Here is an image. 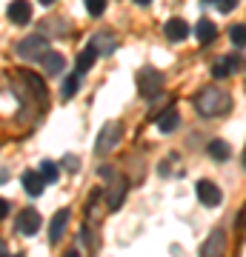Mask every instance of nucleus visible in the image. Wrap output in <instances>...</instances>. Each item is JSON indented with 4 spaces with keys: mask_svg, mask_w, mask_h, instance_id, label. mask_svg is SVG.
Wrapping results in <instances>:
<instances>
[{
    "mask_svg": "<svg viewBox=\"0 0 246 257\" xmlns=\"http://www.w3.org/2000/svg\"><path fill=\"white\" fill-rule=\"evenodd\" d=\"M20 183H23V189H26L29 197H40L46 189V180L40 172H35V169H29V172H23V177H20Z\"/></svg>",
    "mask_w": 246,
    "mask_h": 257,
    "instance_id": "7",
    "label": "nucleus"
},
{
    "mask_svg": "<svg viewBox=\"0 0 246 257\" xmlns=\"http://www.w3.org/2000/svg\"><path fill=\"white\" fill-rule=\"evenodd\" d=\"M0 251H3V243H0Z\"/></svg>",
    "mask_w": 246,
    "mask_h": 257,
    "instance_id": "32",
    "label": "nucleus"
},
{
    "mask_svg": "<svg viewBox=\"0 0 246 257\" xmlns=\"http://www.w3.org/2000/svg\"><path fill=\"white\" fill-rule=\"evenodd\" d=\"M229 40H232L237 49H243L246 46V23H235V26L229 29Z\"/></svg>",
    "mask_w": 246,
    "mask_h": 257,
    "instance_id": "18",
    "label": "nucleus"
},
{
    "mask_svg": "<svg viewBox=\"0 0 246 257\" xmlns=\"http://www.w3.org/2000/svg\"><path fill=\"white\" fill-rule=\"evenodd\" d=\"M77 86H80V72L66 74V80H63V97H66V100H69V97H74Z\"/></svg>",
    "mask_w": 246,
    "mask_h": 257,
    "instance_id": "19",
    "label": "nucleus"
},
{
    "mask_svg": "<svg viewBox=\"0 0 246 257\" xmlns=\"http://www.w3.org/2000/svg\"><path fill=\"white\" fill-rule=\"evenodd\" d=\"M69 214H72L69 209H60L55 217H52V223H49V240H52V243H57V240L63 237L66 226H69Z\"/></svg>",
    "mask_w": 246,
    "mask_h": 257,
    "instance_id": "10",
    "label": "nucleus"
},
{
    "mask_svg": "<svg viewBox=\"0 0 246 257\" xmlns=\"http://www.w3.org/2000/svg\"><path fill=\"white\" fill-rule=\"evenodd\" d=\"M223 60H226V63H229V69H232V72H237V69L243 66V60H240V55H226V57H223Z\"/></svg>",
    "mask_w": 246,
    "mask_h": 257,
    "instance_id": "23",
    "label": "nucleus"
},
{
    "mask_svg": "<svg viewBox=\"0 0 246 257\" xmlns=\"http://www.w3.org/2000/svg\"><path fill=\"white\" fill-rule=\"evenodd\" d=\"M232 74V69H229L226 60H218V63L212 66V77H218V80H223V77H229Z\"/></svg>",
    "mask_w": 246,
    "mask_h": 257,
    "instance_id": "22",
    "label": "nucleus"
},
{
    "mask_svg": "<svg viewBox=\"0 0 246 257\" xmlns=\"http://www.w3.org/2000/svg\"><path fill=\"white\" fill-rule=\"evenodd\" d=\"M15 52H18L23 60H37V57H43V52H46V37L29 35L26 40H20V43H18Z\"/></svg>",
    "mask_w": 246,
    "mask_h": 257,
    "instance_id": "4",
    "label": "nucleus"
},
{
    "mask_svg": "<svg viewBox=\"0 0 246 257\" xmlns=\"http://www.w3.org/2000/svg\"><path fill=\"white\" fill-rule=\"evenodd\" d=\"M6 214H9V200H3V197H0V220H3Z\"/></svg>",
    "mask_w": 246,
    "mask_h": 257,
    "instance_id": "26",
    "label": "nucleus"
},
{
    "mask_svg": "<svg viewBox=\"0 0 246 257\" xmlns=\"http://www.w3.org/2000/svg\"><path fill=\"white\" fill-rule=\"evenodd\" d=\"M0 257H12V254H3V251H0ZM15 257H23V254H15Z\"/></svg>",
    "mask_w": 246,
    "mask_h": 257,
    "instance_id": "30",
    "label": "nucleus"
},
{
    "mask_svg": "<svg viewBox=\"0 0 246 257\" xmlns=\"http://www.w3.org/2000/svg\"><path fill=\"white\" fill-rule=\"evenodd\" d=\"M237 229H246V206L237 211Z\"/></svg>",
    "mask_w": 246,
    "mask_h": 257,
    "instance_id": "25",
    "label": "nucleus"
},
{
    "mask_svg": "<svg viewBox=\"0 0 246 257\" xmlns=\"http://www.w3.org/2000/svg\"><path fill=\"white\" fill-rule=\"evenodd\" d=\"M163 32H166V37H169L172 43H181V40H186V37H189V26H186V20H181V18L166 20Z\"/></svg>",
    "mask_w": 246,
    "mask_h": 257,
    "instance_id": "11",
    "label": "nucleus"
},
{
    "mask_svg": "<svg viewBox=\"0 0 246 257\" xmlns=\"http://www.w3.org/2000/svg\"><path fill=\"white\" fill-rule=\"evenodd\" d=\"M137 6H149V3H152V0H135Z\"/></svg>",
    "mask_w": 246,
    "mask_h": 257,
    "instance_id": "28",
    "label": "nucleus"
},
{
    "mask_svg": "<svg viewBox=\"0 0 246 257\" xmlns=\"http://www.w3.org/2000/svg\"><path fill=\"white\" fill-rule=\"evenodd\" d=\"M195 109L203 117H218V114L232 109V97L223 89H218V86H206V89H201L195 94Z\"/></svg>",
    "mask_w": 246,
    "mask_h": 257,
    "instance_id": "1",
    "label": "nucleus"
},
{
    "mask_svg": "<svg viewBox=\"0 0 246 257\" xmlns=\"http://www.w3.org/2000/svg\"><path fill=\"white\" fill-rule=\"evenodd\" d=\"M229 155H232V149H229L226 140H212L209 143V157L212 160H229Z\"/></svg>",
    "mask_w": 246,
    "mask_h": 257,
    "instance_id": "16",
    "label": "nucleus"
},
{
    "mask_svg": "<svg viewBox=\"0 0 246 257\" xmlns=\"http://www.w3.org/2000/svg\"><path fill=\"white\" fill-rule=\"evenodd\" d=\"M40 63H43V69L49 74H60L66 69V60H63V55L60 52H52V49H46L43 52V57H40Z\"/></svg>",
    "mask_w": 246,
    "mask_h": 257,
    "instance_id": "12",
    "label": "nucleus"
},
{
    "mask_svg": "<svg viewBox=\"0 0 246 257\" xmlns=\"http://www.w3.org/2000/svg\"><path fill=\"white\" fill-rule=\"evenodd\" d=\"M215 3H218V9L223 12V15H226V12H232L237 6V0H215Z\"/></svg>",
    "mask_w": 246,
    "mask_h": 257,
    "instance_id": "24",
    "label": "nucleus"
},
{
    "mask_svg": "<svg viewBox=\"0 0 246 257\" xmlns=\"http://www.w3.org/2000/svg\"><path fill=\"white\" fill-rule=\"evenodd\" d=\"M195 37H198V43L209 46V43H215V37H218V26H215L212 20H198V26H195Z\"/></svg>",
    "mask_w": 246,
    "mask_h": 257,
    "instance_id": "13",
    "label": "nucleus"
},
{
    "mask_svg": "<svg viewBox=\"0 0 246 257\" xmlns=\"http://www.w3.org/2000/svg\"><path fill=\"white\" fill-rule=\"evenodd\" d=\"M178 126H181V114H178V109H175V106H169L163 114H157V128H160L163 135L175 132Z\"/></svg>",
    "mask_w": 246,
    "mask_h": 257,
    "instance_id": "14",
    "label": "nucleus"
},
{
    "mask_svg": "<svg viewBox=\"0 0 246 257\" xmlns=\"http://www.w3.org/2000/svg\"><path fill=\"white\" fill-rule=\"evenodd\" d=\"M126 189H129V183L123 180V177H118V180H115V186H112L109 209H118V206H120V200H123V194H126Z\"/></svg>",
    "mask_w": 246,
    "mask_h": 257,
    "instance_id": "17",
    "label": "nucleus"
},
{
    "mask_svg": "<svg viewBox=\"0 0 246 257\" xmlns=\"http://www.w3.org/2000/svg\"><path fill=\"white\" fill-rule=\"evenodd\" d=\"M63 257H80V254H77V248H69V251H66Z\"/></svg>",
    "mask_w": 246,
    "mask_h": 257,
    "instance_id": "27",
    "label": "nucleus"
},
{
    "mask_svg": "<svg viewBox=\"0 0 246 257\" xmlns=\"http://www.w3.org/2000/svg\"><path fill=\"white\" fill-rule=\"evenodd\" d=\"M40 3H43V6H52V3H55V0H40Z\"/></svg>",
    "mask_w": 246,
    "mask_h": 257,
    "instance_id": "29",
    "label": "nucleus"
},
{
    "mask_svg": "<svg viewBox=\"0 0 246 257\" xmlns=\"http://www.w3.org/2000/svg\"><path fill=\"white\" fill-rule=\"evenodd\" d=\"M9 20L15 23V26H26L29 20H32V3L29 0H15V3H9Z\"/></svg>",
    "mask_w": 246,
    "mask_h": 257,
    "instance_id": "6",
    "label": "nucleus"
},
{
    "mask_svg": "<svg viewBox=\"0 0 246 257\" xmlns=\"http://www.w3.org/2000/svg\"><path fill=\"white\" fill-rule=\"evenodd\" d=\"M120 138H123V126H120L118 120L106 123V126L101 128V135H98V143H95V155L103 157L106 152H112V149L120 143Z\"/></svg>",
    "mask_w": 246,
    "mask_h": 257,
    "instance_id": "2",
    "label": "nucleus"
},
{
    "mask_svg": "<svg viewBox=\"0 0 246 257\" xmlns=\"http://www.w3.org/2000/svg\"><path fill=\"white\" fill-rule=\"evenodd\" d=\"M37 172L43 175V180H46V183H55V180H57V175H60V172H57V163H52V160H43Z\"/></svg>",
    "mask_w": 246,
    "mask_h": 257,
    "instance_id": "20",
    "label": "nucleus"
},
{
    "mask_svg": "<svg viewBox=\"0 0 246 257\" xmlns=\"http://www.w3.org/2000/svg\"><path fill=\"white\" fill-rule=\"evenodd\" d=\"M160 89H163V74L157 69H140L137 72V92L143 97H155Z\"/></svg>",
    "mask_w": 246,
    "mask_h": 257,
    "instance_id": "3",
    "label": "nucleus"
},
{
    "mask_svg": "<svg viewBox=\"0 0 246 257\" xmlns=\"http://www.w3.org/2000/svg\"><path fill=\"white\" fill-rule=\"evenodd\" d=\"M40 214H37L35 209H23L18 214V231H23V234H37V229H40Z\"/></svg>",
    "mask_w": 246,
    "mask_h": 257,
    "instance_id": "8",
    "label": "nucleus"
},
{
    "mask_svg": "<svg viewBox=\"0 0 246 257\" xmlns=\"http://www.w3.org/2000/svg\"><path fill=\"white\" fill-rule=\"evenodd\" d=\"M223 231L220 229H215L206 237V243H203V248H201V257H223Z\"/></svg>",
    "mask_w": 246,
    "mask_h": 257,
    "instance_id": "9",
    "label": "nucleus"
},
{
    "mask_svg": "<svg viewBox=\"0 0 246 257\" xmlns=\"http://www.w3.org/2000/svg\"><path fill=\"white\" fill-rule=\"evenodd\" d=\"M86 9H89L92 18H101L106 12V0H86Z\"/></svg>",
    "mask_w": 246,
    "mask_h": 257,
    "instance_id": "21",
    "label": "nucleus"
},
{
    "mask_svg": "<svg viewBox=\"0 0 246 257\" xmlns=\"http://www.w3.org/2000/svg\"><path fill=\"white\" fill-rule=\"evenodd\" d=\"M195 192H198V200L203 203V206H218L220 200H223V194H220V189L212 180H198V186H195Z\"/></svg>",
    "mask_w": 246,
    "mask_h": 257,
    "instance_id": "5",
    "label": "nucleus"
},
{
    "mask_svg": "<svg viewBox=\"0 0 246 257\" xmlns=\"http://www.w3.org/2000/svg\"><path fill=\"white\" fill-rule=\"evenodd\" d=\"M95 60H98V46H86L80 52V55H77V72H89L92 66H95Z\"/></svg>",
    "mask_w": 246,
    "mask_h": 257,
    "instance_id": "15",
    "label": "nucleus"
},
{
    "mask_svg": "<svg viewBox=\"0 0 246 257\" xmlns=\"http://www.w3.org/2000/svg\"><path fill=\"white\" fill-rule=\"evenodd\" d=\"M243 169H246V146H243Z\"/></svg>",
    "mask_w": 246,
    "mask_h": 257,
    "instance_id": "31",
    "label": "nucleus"
}]
</instances>
